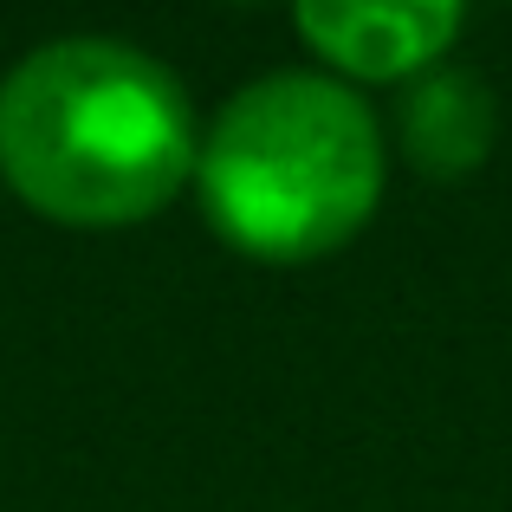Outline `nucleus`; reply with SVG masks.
<instances>
[{
    "mask_svg": "<svg viewBox=\"0 0 512 512\" xmlns=\"http://www.w3.org/2000/svg\"><path fill=\"white\" fill-rule=\"evenodd\" d=\"M201 117L156 52L65 33L0 72V182L52 227L117 234L188 195Z\"/></svg>",
    "mask_w": 512,
    "mask_h": 512,
    "instance_id": "1",
    "label": "nucleus"
},
{
    "mask_svg": "<svg viewBox=\"0 0 512 512\" xmlns=\"http://www.w3.org/2000/svg\"><path fill=\"white\" fill-rule=\"evenodd\" d=\"M396 143L415 175L461 182L500 143V91L474 65H435V72L409 78L396 104Z\"/></svg>",
    "mask_w": 512,
    "mask_h": 512,
    "instance_id": "4",
    "label": "nucleus"
},
{
    "mask_svg": "<svg viewBox=\"0 0 512 512\" xmlns=\"http://www.w3.org/2000/svg\"><path fill=\"white\" fill-rule=\"evenodd\" d=\"M305 52L344 85H409L448 65L467 0H292Z\"/></svg>",
    "mask_w": 512,
    "mask_h": 512,
    "instance_id": "3",
    "label": "nucleus"
},
{
    "mask_svg": "<svg viewBox=\"0 0 512 512\" xmlns=\"http://www.w3.org/2000/svg\"><path fill=\"white\" fill-rule=\"evenodd\" d=\"M234 7H247V0H234Z\"/></svg>",
    "mask_w": 512,
    "mask_h": 512,
    "instance_id": "5",
    "label": "nucleus"
},
{
    "mask_svg": "<svg viewBox=\"0 0 512 512\" xmlns=\"http://www.w3.org/2000/svg\"><path fill=\"white\" fill-rule=\"evenodd\" d=\"M195 201L214 240L260 266H312L376 221L389 130L357 85L286 65L214 104L195 150Z\"/></svg>",
    "mask_w": 512,
    "mask_h": 512,
    "instance_id": "2",
    "label": "nucleus"
}]
</instances>
